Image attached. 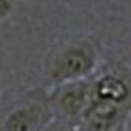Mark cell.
Here are the masks:
<instances>
[{"mask_svg": "<svg viewBox=\"0 0 131 131\" xmlns=\"http://www.w3.org/2000/svg\"><path fill=\"white\" fill-rule=\"evenodd\" d=\"M101 41L92 34H75L58 41L43 59L47 84L90 77L101 65Z\"/></svg>", "mask_w": 131, "mask_h": 131, "instance_id": "6da1fadb", "label": "cell"}, {"mask_svg": "<svg viewBox=\"0 0 131 131\" xmlns=\"http://www.w3.org/2000/svg\"><path fill=\"white\" fill-rule=\"evenodd\" d=\"M45 93L56 117L50 129H75L92 101V75L52 84Z\"/></svg>", "mask_w": 131, "mask_h": 131, "instance_id": "7a4b0ae2", "label": "cell"}, {"mask_svg": "<svg viewBox=\"0 0 131 131\" xmlns=\"http://www.w3.org/2000/svg\"><path fill=\"white\" fill-rule=\"evenodd\" d=\"M92 99L131 108V67L120 59L101 61L92 74Z\"/></svg>", "mask_w": 131, "mask_h": 131, "instance_id": "3957f363", "label": "cell"}, {"mask_svg": "<svg viewBox=\"0 0 131 131\" xmlns=\"http://www.w3.org/2000/svg\"><path fill=\"white\" fill-rule=\"evenodd\" d=\"M54 110L43 92H32V97L11 110L2 122L6 131H43L50 129L54 122Z\"/></svg>", "mask_w": 131, "mask_h": 131, "instance_id": "277c9868", "label": "cell"}, {"mask_svg": "<svg viewBox=\"0 0 131 131\" xmlns=\"http://www.w3.org/2000/svg\"><path fill=\"white\" fill-rule=\"evenodd\" d=\"M131 120V108L92 99L75 129L79 131H124Z\"/></svg>", "mask_w": 131, "mask_h": 131, "instance_id": "5b68a950", "label": "cell"}, {"mask_svg": "<svg viewBox=\"0 0 131 131\" xmlns=\"http://www.w3.org/2000/svg\"><path fill=\"white\" fill-rule=\"evenodd\" d=\"M18 0H0V22L11 18V15L16 9Z\"/></svg>", "mask_w": 131, "mask_h": 131, "instance_id": "8992f818", "label": "cell"}]
</instances>
